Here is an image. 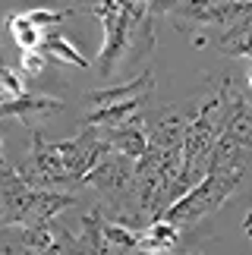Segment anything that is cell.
I'll return each instance as SVG.
<instances>
[{
	"instance_id": "3957f363",
	"label": "cell",
	"mask_w": 252,
	"mask_h": 255,
	"mask_svg": "<svg viewBox=\"0 0 252 255\" xmlns=\"http://www.w3.org/2000/svg\"><path fill=\"white\" fill-rule=\"evenodd\" d=\"M240 180H243L240 170H208L192 189H186L161 214V221H170L173 227H196L202 218L215 214L221 205L234 195Z\"/></svg>"
},
{
	"instance_id": "7a4b0ae2",
	"label": "cell",
	"mask_w": 252,
	"mask_h": 255,
	"mask_svg": "<svg viewBox=\"0 0 252 255\" xmlns=\"http://www.w3.org/2000/svg\"><path fill=\"white\" fill-rule=\"evenodd\" d=\"M76 199L70 192L57 189H38L22 180V173L13 167H0V227H28L44 224L66 211Z\"/></svg>"
},
{
	"instance_id": "6da1fadb",
	"label": "cell",
	"mask_w": 252,
	"mask_h": 255,
	"mask_svg": "<svg viewBox=\"0 0 252 255\" xmlns=\"http://www.w3.org/2000/svg\"><path fill=\"white\" fill-rule=\"evenodd\" d=\"M92 16L101 19L104 25V44L98 57V73L111 76L123 63V57L135 47H151L154 44V28L148 6L139 0H98V3L85 6Z\"/></svg>"
},
{
	"instance_id": "5b68a950",
	"label": "cell",
	"mask_w": 252,
	"mask_h": 255,
	"mask_svg": "<svg viewBox=\"0 0 252 255\" xmlns=\"http://www.w3.org/2000/svg\"><path fill=\"white\" fill-rule=\"evenodd\" d=\"M57 145H60L63 170L70 176V183H82V176L95 167V161L111 148V145L104 142L98 126H85L79 135H73V139H66V142H57Z\"/></svg>"
},
{
	"instance_id": "7c38bea8",
	"label": "cell",
	"mask_w": 252,
	"mask_h": 255,
	"mask_svg": "<svg viewBox=\"0 0 252 255\" xmlns=\"http://www.w3.org/2000/svg\"><path fill=\"white\" fill-rule=\"evenodd\" d=\"M41 51H44L47 57H57V60H63V63L79 66V70H89V57H85L63 32H44V38H41Z\"/></svg>"
},
{
	"instance_id": "d6986e66",
	"label": "cell",
	"mask_w": 252,
	"mask_h": 255,
	"mask_svg": "<svg viewBox=\"0 0 252 255\" xmlns=\"http://www.w3.org/2000/svg\"><path fill=\"white\" fill-rule=\"evenodd\" d=\"M243 227H246V233H249V240H252V211L246 214V221H243Z\"/></svg>"
},
{
	"instance_id": "5bb4252c",
	"label": "cell",
	"mask_w": 252,
	"mask_h": 255,
	"mask_svg": "<svg viewBox=\"0 0 252 255\" xmlns=\"http://www.w3.org/2000/svg\"><path fill=\"white\" fill-rule=\"evenodd\" d=\"M6 28H9V35H13L19 51H38V47H41L44 28H38L25 13H9L6 16Z\"/></svg>"
},
{
	"instance_id": "44dd1931",
	"label": "cell",
	"mask_w": 252,
	"mask_h": 255,
	"mask_svg": "<svg viewBox=\"0 0 252 255\" xmlns=\"http://www.w3.org/2000/svg\"><path fill=\"white\" fill-rule=\"evenodd\" d=\"M249 88H252V76H249Z\"/></svg>"
},
{
	"instance_id": "4fadbf2b",
	"label": "cell",
	"mask_w": 252,
	"mask_h": 255,
	"mask_svg": "<svg viewBox=\"0 0 252 255\" xmlns=\"http://www.w3.org/2000/svg\"><path fill=\"white\" fill-rule=\"evenodd\" d=\"M221 51L230 57H249L252 60V13H246L240 22H234L221 38Z\"/></svg>"
},
{
	"instance_id": "ac0fdd59",
	"label": "cell",
	"mask_w": 252,
	"mask_h": 255,
	"mask_svg": "<svg viewBox=\"0 0 252 255\" xmlns=\"http://www.w3.org/2000/svg\"><path fill=\"white\" fill-rule=\"evenodd\" d=\"M47 66V54L38 47V51H22V60H19V70L25 76H41Z\"/></svg>"
},
{
	"instance_id": "ba28073f",
	"label": "cell",
	"mask_w": 252,
	"mask_h": 255,
	"mask_svg": "<svg viewBox=\"0 0 252 255\" xmlns=\"http://www.w3.org/2000/svg\"><path fill=\"white\" fill-rule=\"evenodd\" d=\"M63 107L60 98H47V95H22V98H13V101H0V120L3 117H19L22 123L35 126V117H44V114H57Z\"/></svg>"
},
{
	"instance_id": "ffe728a7",
	"label": "cell",
	"mask_w": 252,
	"mask_h": 255,
	"mask_svg": "<svg viewBox=\"0 0 252 255\" xmlns=\"http://www.w3.org/2000/svg\"><path fill=\"white\" fill-rule=\"evenodd\" d=\"M0 148H3V135H0ZM0 167H3V151H0Z\"/></svg>"
},
{
	"instance_id": "9a60e30c",
	"label": "cell",
	"mask_w": 252,
	"mask_h": 255,
	"mask_svg": "<svg viewBox=\"0 0 252 255\" xmlns=\"http://www.w3.org/2000/svg\"><path fill=\"white\" fill-rule=\"evenodd\" d=\"M79 252H108L104 249V233H101V208H95L82 218Z\"/></svg>"
},
{
	"instance_id": "8992f818",
	"label": "cell",
	"mask_w": 252,
	"mask_h": 255,
	"mask_svg": "<svg viewBox=\"0 0 252 255\" xmlns=\"http://www.w3.org/2000/svg\"><path fill=\"white\" fill-rule=\"evenodd\" d=\"M104 142L111 145L114 151H123L129 154L132 161H139L145 148H148V132H145V114H132L126 123L120 126H111V129H101Z\"/></svg>"
},
{
	"instance_id": "30bf717a",
	"label": "cell",
	"mask_w": 252,
	"mask_h": 255,
	"mask_svg": "<svg viewBox=\"0 0 252 255\" xmlns=\"http://www.w3.org/2000/svg\"><path fill=\"white\" fill-rule=\"evenodd\" d=\"M101 208V205H98ZM101 233H104V249L108 252H139V233L142 227H129V224H120L108 218L101 211Z\"/></svg>"
},
{
	"instance_id": "9c48e42d",
	"label": "cell",
	"mask_w": 252,
	"mask_h": 255,
	"mask_svg": "<svg viewBox=\"0 0 252 255\" xmlns=\"http://www.w3.org/2000/svg\"><path fill=\"white\" fill-rule=\"evenodd\" d=\"M180 246V227L170 221H151L139 233V252H173Z\"/></svg>"
},
{
	"instance_id": "277c9868",
	"label": "cell",
	"mask_w": 252,
	"mask_h": 255,
	"mask_svg": "<svg viewBox=\"0 0 252 255\" xmlns=\"http://www.w3.org/2000/svg\"><path fill=\"white\" fill-rule=\"evenodd\" d=\"M208 170H240L243 176L252 170V101H246L240 88L234 95L224 129L215 139Z\"/></svg>"
},
{
	"instance_id": "52a82bcc",
	"label": "cell",
	"mask_w": 252,
	"mask_h": 255,
	"mask_svg": "<svg viewBox=\"0 0 252 255\" xmlns=\"http://www.w3.org/2000/svg\"><path fill=\"white\" fill-rule=\"evenodd\" d=\"M154 92V73L145 70L139 73L132 82L126 85H114V88H98V92H89L85 95V104L92 107H108V104H123V101H145Z\"/></svg>"
},
{
	"instance_id": "2e32d148",
	"label": "cell",
	"mask_w": 252,
	"mask_h": 255,
	"mask_svg": "<svg viewBox=\"0 0 252 255\" xmlns=\"http://www.w3.org/2000/svg\"><path fill=\"white\" fill-rule=\"evenodd\" d=\"M22 95H25L22 76H19L13 66H6L0 60V98H3V101H13V98H22Z\"/></svg>"
},
{
	"instance_id": "e0dca14e",
	"label": "cell",
	"mask_w": 252,
	"mask_h": 255,
	"mask_svg": "<svg viewBox=\"0 0 252 255\" xmlns=\"http://www.w3.org/2000/svg\"><path fill=\"white\" fill-rule=\"evenodd\" d=\"M22 13L32 19V22L38 25V28H51V25H57V22H63L66 16H73L76 13V6H70V9H22Z\"/></svg>"
},
{
	"instance_id": "8fae6325",
	"label": "cell",
	"mask_w": 252,
	"mask_h": 255,
	"mask_svg": "<svg viewBox=\"0 0 252 255\" xmlns=\"http://www.w3.org/2000/svg\"><path fill=\"white\" fill-rule=\"evenodd\" d=\"M142 111V101H123V104H108V107H95L92 114H85L82 126H98V129H111V126L126 123L132 114Z\"/></svg>"
}]
</instances>
